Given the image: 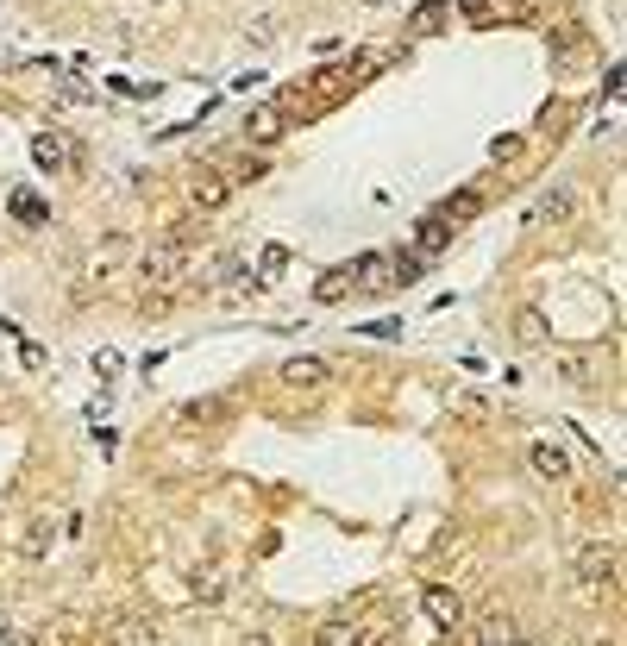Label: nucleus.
I'll use <instances>...</instances> for the list:
<instances>
[{
	"mask_svg": "<svg viewBox=\"0 0 627 646\" xmlns=\"http://www.w3.org/2000/svg\"><path fill=\"white\" fill-rule=\"evenodd\" d=\"M189 264H195V258H189V239H164V245L145 251V283H151V289H170Z\"/></svg>",
	"mask_w": 627,
	"mask_h": 646,
	"instance_id": "1",
	"label": "nucleus"
},
{
	"mask_svg": "<svg viewBox=\"0 0 627 646\" xmlns=\"http://www.w3.org/2000/svg\"><path fill=\"white\" fill-rule=\"evenodd\" d=\"M383 57H358V63H327V69H320V76H314V88H308V95H320V101H333V95H352V88L370 76V69H377Z\"/></svg>",
	"mask_w": 627,
	"mask_h": 646,
	"instance_id": "2",
	"label": "nucleus"
},
{
	"mask_svg": "<svg viewBox=\"0 0 627 646\" xmlns=\"http://www.w3.org/2000/svg\"><path fill=\"white\" fill-rule=\"evenodd\" d=\"M615 571H621L615 546H584V552H577V584H584V590H609Z\"/></svg>",
	"mask_w": 627,
	"mask_h": 646,
	"instance_id": "3",
	"label": "nucleus"
},
{
	"mask_svg": "<svg viewBox=\"0 0 627 646\" xmlns=\"http://www.w3.org/2000/svg\"><path fill=\"white\" fill-rule=\"evenodd\" d=\"M32 157H38V170H69V164H76V138L38 132V138H32Z\"/></svg>",
	"mask_w": 627,
	"mask_h": 646,
	"instance_id": "4",
	"label": "nucleus"
},
{
	"mask_svg": "<svg viewBox=\"0 0 627 646\" xmlns=\"http://www.w3.org/2000/svg\"><path fill=\"white\" fill-rule=\"evenodd\" d=\"M283 132H289V113L283 107H251L245 113V138H251V145H276Z\"/></svg>",
	"mask_w": 627,
	"mask_h": 646,
	"instance_id": "5",
	"label": "nucleus"
},
{
	"mask_svg": "<svg viewBox=\"0 0 627 646\" xmlns=\"http://www.w3.org/2000/svg\"><path fill=\"white\" fill-rule=\"evenodd\" d=\"M446 26H452V0H427V7L408 13L402 32H408V38H433V32H446Z\"/></svg>",
	"mask_w": 627,
	"mask_h": 646,
	"instance_id": "6",
	"label": "nucleus"
},
{
	"mask_svg": "<svg viewBox=\"0 0 627 646\" xmlns=\"http://www.w3.org/2000/svg\"><path fill=\"white\" fill-rule=\"evenodd\" d=\"M446 245H452V220L446 214H427L421 226H414V251H421V258H439Z\"/></svg>",
	"mask_w": 627,
	"mask_h": 646,
	"instance_id": "7",
	"label": "nucleus"
},
{
	"mask_svg": "<svg viewBox=\"0 0 627 646\" xmlns=\"http://www.w3.org/2000/svg\"><path fill=\"white\" fill-rule=\"evenodd\" d=\"M327 377H333L327 358H289V364H283V383H289V389H320Z\"/></svg>",
	"mask_w": 627,
	"mask_h": 646,
	"instance_id": "8",
	"label": "nucleus"
},
{
	"mask_svg": "<svg viewBox=\"0 0 627 646\" xmlns=\"http://www.w3.org/2000/svg\"><path fill=\"white\" fill-rule=\"evenodd\" d=\"M421 609L439 621V628H458V621H464V596H458V590H427Z\"/></svg>",
	"mask_w": 627,
	"mask_h": 646,
	"instance_id": "9",
	"label": "nucleus"
},
{
	"mask_svg": "<svg viewBox=\"0 0 627 646\" xmlns=\"http://www.w3.org/2000/svg\"><path fill=\"white\" fill-rule=\"evenodd\" d=\"M352 289H358V264H339L314 283V302H339V295H352Z\"/></svg>",
	"mask_w": 627,
	"mask_h": 646,
	"instance_id": "10",
	"label": "nucleus"
},
{
	"mask_svg": "<svg viewBox=\"0 0 627 646\" xmlns=\"http://www.w3.org/2000/svg\"><path fill=\"white\" fill-rule=\"evenodd\" d=\"M533 471H540V477H571V458H565V446L540 440V446H533Z\"/></svg>",
	"mask_w": 627,
	"mask_h": 646,
	"instance_id": "11",
	"label": "nucleus"
},
{
	"mask_svg": "<svg viewBox=\"0 0 627 646\" xmlns=\"http://www.w3.org/2000/svg\"><path fill=\"white\" fill-rule=\"evenodd\" d=\"M571 207H577V189H546L540 207H533V220H565Z\"/></svg>",
	"mask_w": 627,
	"mask_h": 646,
	"instance_id": "12",
	"label": "nucleus"
},
{
	"mask_svg": "<svg viewBox=\"0 0 627 646\" xmlns=\"http://www.w3.org/2000/svg\"><path fill=\"white\" fill-rule=\"evenodd\" d=\"M226 201V176H195V207L207 214V207H220Z\"/></svg>",
	"mask_w": 627,
	"mask_h": 646,
	"instance_id": "13",
	"label": "nucleus"
},
{
	"mask_svg": "<svg viewBox=\"0 0 627 646\" xmlns=\"http://www.w3.org/2000/svg\"><path fill=\"white\" fill-rule=\"evenodd\" d=\"M477 207H483V195H477V189H458V195H452L446 207H439V214H446V220H471Z\"/></svg>",
	"mask_w": 627,
	"mask_h": 646,
	"instance_id": "14",
	"label": "nucleus"
},
{
	"mask_svg": "<svg viewBox=\"0 0 627 646\" xmlns=\"http://www.w3.org/2000/svg\"><path fill=\"white\" fill-rule=\"evenodd\" d=\"M521 628H515V621H508V615H483L477 621V640H515Z\"/></svg>",
	"mask_w": 627,
	"mask_h": 646,
	"instance_id": "15",
	"label": "nucleus"
},
{
	"mask_svg": "<svg viewBox=\"0 0 627 646\" xmlns=\"http://www.w3.org/2000/svg\"><path fill=\"white\" fill-rule=\"evenodd\" d=\"M352 264H358V289L364 283H389V264L377 258V251H370V258H352Z\"/></svg>",
	"mask_w": 627,
	"mask_h": 646,
	"instance_id": "16",
	"label": "nucleus"
},
{
	"mask_svg": "<svg viewBox=\"0 0 627 646\" xmlns=\"http://www.w3.org/2000/svg\"><path fill=\"white\" fill-rule=\"evenodd\" d=\"M13 214L26 220V226H38V220H44V201H38L32 189H19V195H13Z\"/></svg>",
	"mask_w": 627,
	"mask_h": 646,
	"instance_id": "17",
	"label": "nucleus"
},
{
	"mask_svg": "<svg viewBox=\"0 0 627 646\" xmlns=\"http://www.w3.org/2000/svg\"><path fill=\"white\" fill-rule=\"evenodd\" d=\"M320 640H327V646H345V640H364V634H358V621H327V628H320Z\"/></svg>",
	"mask_w": 627,
	"mask_h": 646,
	"instance_id": "18",
	"label": "nucleus"
},
{
	"mask_svg": "<svg viewBox=\"0 0 627 646\" xmlns=\"http://www.w3.org/2000/svg\"><path fill=\"white\" fill-rule=\"evenodd\" d=\"M113 640H157L151 621H113Z\"/></svg>",
	"mask_w": 627,
	"mask_h": 646,
	"instance_id": "19",
	"label": "nucleus"
},
{
	"mask_svg": "<svg viewBox=\"0 0 627 646\" xmlns=\"http://www.w3.org/2000/svg\"><path fill=\"white\" fill-rule=\"evenodd\" d=\"M283 264H289V251L270 245V251H264V276H283Z\"/></svg>",
	"mask_w": 627,
	"mask_h": 646,
	"instance_id": "20",
	"label": "nucleus"
},
{
	"mask_svg": "<svg viewBox=\"0 0 627 646\" xmlns=\"http://www.w3.org/2000/svg\"><path fill=\"white\" fill-rule=\"evenodd\" d=\"M515 333H521V339H540V333H546V320H540V314H521V320H515Z\"/></svg>",
	"mask_w": 627,
	"mask_h": 646,
	"instance_id": "21",
	"label": "nucleus"
},
{
	"mask_svg": "<svg viewBox=\"0 0 627 646\" xmlns=\"http://www.w3.org/2000/svg\"><path fill=\"white\" fill-rule=\"evenodd\" d=\"M358 7H389V0H358Z\"/></svg>",
	"mask_w": 627,
	"mask_h": 646,
	"instance_id": "22",
	"label": "nucleus"
}]
</instances>
